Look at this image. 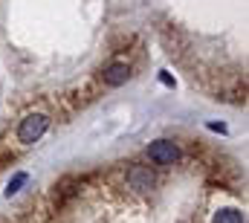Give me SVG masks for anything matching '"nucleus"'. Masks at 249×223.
I'll return each mask as SVG.
<instances>
[{"label":"nucleus","mask_w":249,"mask_h":223,"mask_svg":"<svg viewBox=\"0 0 249 223\" xmlns=\"http://www.w3.org/2000/svg\"><path fill=\"white\" fill-rule=\"evenodd\" d=\"M148 157H151V163H157V166H174V163L180 160V148H177V142H171V139H157V142H151Z\"/></svg>","instance_id":"2"},{"label":"nucleus","mask_w":249,"mask_h":223,"mask_svg":"<svg viewBox=\"0 0 249 223\" xmlns=\"http://www.w3.org/2000/svg\"><path fill=\"white\" fill-rule=\"evenodd\" d=\"M212 223H244V215H241L238 209H220V212L212 218Z\"/></svg>","instance_id":"5"},{"label":"nucleus","mask_w":249,"mask_h":223,"mask_svg":"<svg viewBox=\"0 0 249 223\" xmlns=\"http://www.w3.org/2000/svg\"><path fill=\"white\" fill-rule=\"evenodd\" d=\"M160 81H162V84H165V87H174V78H171V75H168V73H162V75H160Z\"/></svg>","instance_id":"8"},{"label":"nucleus","mask_w":249,"mask_h":223,"mask_svg":"<svg viewBox=\"0 0 249 223\" xmlns=\"http://www.w3.org/2000/svg\"><path fill=\"white\" fill-rule=\"evenodd\" d=\"M50 128V119L44 113H29L20 125H18V142L20 145H35Z\"/></svg>","instance_id":"1"},{"label":"nucleus","mask_w":249,"mask_h":223,"mask_svg":"<svg viewBox=\"0 0 249 223\" xmlns=\"http://www.w3.org/2000/svg\"><path fill=\"white\" fill-rule=\"evenodd\" d=\"M102 78H105L107 87H122V84H127V78H130V67L122 64V61H116V64H110V67H105Z\"/></svg>","instance_id":"3"},{"label":"nucleus","mask_w":249,"mask_h":223,"mask_svg":"<svg viewBox=\"0 0 249 223\" xmlns=\"http://www.w3.org/2000/svg\"><path fill=\"white\" fill-rule=\"evenodd\" d=\"M206 128H209V130H214V133H226V125H223V122H209Z\"/></svg>","instance_id":"7"},{"label":"nucleus","mask_w":249,"mask_h":223,"mask_svg":"<svg viewBox=\"0 0 249 223\" xmlns=\"http://www.w3.org/2000/svg\"><path fill=\"white\" fill-rule=\"evenodd\" d=\"M127 186H130L133 191H148V188H154V174H151V168L136 166L127 174Z\"/></svg>","instance_id":"4"},{"label":"nucleus","mask_w":249,"mask_h":223,"mask_svg":"<svg viewBox=\"0 0 249 223\" xmlns=\"http://www.w3.org/2000/svg\"><path fill=\"white\" fill-rule=\"evenodd\" d=\"M26 183H29V174H26V171H18V174H15V177L9 180V186H6V197L18 194V191H20V188H23Z\"/></svg>","instance_id":"6"}]
</instances>
